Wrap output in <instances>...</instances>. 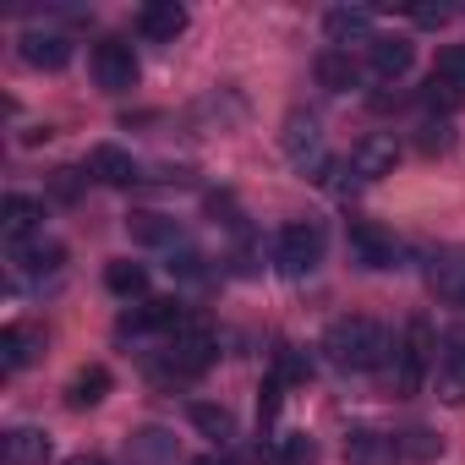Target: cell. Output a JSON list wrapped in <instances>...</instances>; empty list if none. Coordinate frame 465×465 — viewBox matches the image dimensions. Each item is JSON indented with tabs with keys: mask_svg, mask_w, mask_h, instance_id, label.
<instances>
[{
	"mask_svg": "<svg viewBox=\"0 0 465 465\" xmlns=\"http://www.w3.org/2000/svg\"><path fill=\"white\" fill-rule=\"evenodd\" d=\"M323 356L340 367V372H378L389 356H394V340L383 323L351 312V318H334L329 334H323Z\"/></svg>",
	"mask_w": 465,
	"mask_h": 465,
	"instance_id": "obj_1",
	"label": "cell"
},
{
	"mask_svg": "<svg viewBox=\"0 0 465 465\" xmlns=\"http://www.w3.org/2000/svg\"><path fill=\"white\" fill-rule=\"evenodd\" d=\"M170 274H181V280H197V274H203V258H197V252H181V258H170Z\"/></svg>",
	"mask_w": 465,
	"mask_h": 465,
	"instance_id": "obj_33",
	"label": "cell"
},
{
	"mask_svg": "<svg viewBox=\"0 0 465 465\" xmlns=\"http://www.w3.org/2000/svg\"><path fill=\"white\" fill-rule=\"evenodd\" d=\"M181 329H186L181 302H143L121 312V334H181Z\"/></svg>",
	"mask_w": 465,
	"mask_h": 465,
	"instance_id": "obj_8",
	"label": "cell"
},
{
	"mask_svg": "<svg viewBox=\"0 0 465 465\" xmlns=\"http://www.w3.org/2000/svg\"><path fill=\"white\" fill-rule=\"evenodd\" d=\"M274 460H280V465H318V443H312L307 432H285V438L274 443Z\"/></svg>",
	"mask_w": 465,
	"mask_h": 465,
	"instance_id": "obj_29",
	"label": "cell"
},
{
	"mask_svg": "<svg viewBox=\"0 0 465 465\" xmlns=\"http://www.w3.org/2000/svg\"><path fill=\"white\" fill-rule=\"evenodd\" d=\"M285 153L302 164V170H323V132H318V121L312 115H291L285 121Z\"/></svg>",
	"mask_w": 465,
	"mask_h": 465,
	"instance_id": "obj_14",
	"label": "cell"
},
{
	"mask_svg": "<svg viewBox=\"0 0 465 465\" xmlns=\"http://www.w3.org/2000/svg\"><path fill=\"white\" fill-rule=\"evenodd\" d=\"M411 61H416V45H411V39H400V34H372L367 66H372L383 83H400V77L411 72Z\"/></svg>",
	"mask_w": 465,
	"mask_h": 465,
	"instance_id": "obj_11",
	"label": "cell"
},
{
	"mask_svg": "<svg viewBox=\"0 0 465 465\" xmlns=\"http://www.w3.org/2000/svg\"><path fill=\"white\" fill-rule=\"evenodd\" d=\"M192 465H224V460H219V454H208V460H192Z\"/></svg>",
	"mask_w": 465,
	"mask_h": 465,
	"instance_id": "obj_37",
	"label": "cell"
},
{
	"mask_svg": "<svg viewBox=\"0 0 465 465\" xmlns=\"http://www.w3.org/2000/svg\"><path fill=\"white\" fill-rule=\"evenodd\" d=\"M39 224H45V203L39 197H23V192H12L6 203H0V236L6 242H34L39 236Z\"/></svg>",
	"mask_w": 465,
	"mask_h": 465,
	"instance_id": "obj_10",
	"label": "cell"
},
{
	"mask_svg": "<svg viewBox=\"0 0 465 465\" xmlns=\"http://www.w3.org/2000/svg\"><path fill=\"white\" fill-rule=\"evenodd\" d=\"M394 460H405V449H400L394 432L356 427V432L345 438V465H394Z\"/></svg>",
	"mask_w": 465,
	"mask_h": 465,
	"instance_id": "obj_9",
	"label": "cell"
},
{
	"mask_svg": "<svg viewBox=\"0 0 465 465\" xmlns=\"http://www.w3.org/2000/svg\"><path fill=\"white\" fill-rule=\"evenodd\" d=\"M312 72H318V83H323L329 94H351V88L361 83V66L351 61V50H334V45L318 55V66H312Z\"/></svg>",
	"mask_w": 465,
	"mask_h": 465,
	"instance_id": "obj_20",
	"label": "cell"
},
{
	"mask_svg": "<svg viewBox=\"0 0 465 465\" xmlns=\"http://www.w3.org/2000/svg\"><path fill=\"white\" fill-rule=\"evenodd\" d=\"M323 34L334 50H351V45H372V12L367 6H334L323 17Z\"/></svg>",
	"mask_w": 465,
	"mask_h": 465,
	"instance_id": "obj_13",
	"label": "cell"
},
{
	"mask_svg": "<svg viewBox=\"0 0 465 465\" xmlns=\"http://www.w3.org/2000/svg\"><path fill=\"white\" fill-rule=\"evenodd\" d=\"M104 285H110L115 296H143V291H148V269L132 263V258H115V263L104 269Z\"/></svg>",
	"mask_w": 465,
	"mask_h": 465,
	"instance_id": "obj_27",
	"label": "cell"
},
{
	"mask_svg": "<svg viewBox=\"0 0 465 465\" xmlns=\"http://www.w3.org/2000/svg\"><path fill=\"white\" fill-rule=\"evenodd\" d=\"M66 263V247L61 242H23L17 247V269L28 274V280H45V274H55Z\"/></svg>",
	"mask_w": 465,
	"mask_h": 465,
	"instance_id": "obj_22",
	"label": "cell"
},
{
	"mask_svg": "<svg viewBox=\"0 0 465 465\" xmlns=\"http://www.w3.org/2000/svg\"><path fill=\"white\" fill-rule=\"evenodd\" d=\"M411 17H416L421 28H443V23H449V6H416Z\"/></svg>",
	"mask_w": 465,
	"mask_h": 465,
	"instance_id": "obj_34",
	"label": "cell"
},
{
	"mask_svg": "<svg viewBox=\"0 0 465 465\" xmlns=\"http://www.w3.org/2000/svg\"><path fill=\"white\" fill-rule=\"evenodd\" d=\"M45 460H50V438L39 427L6 432V465H45Z\"/></svg>",
	"mask_w": 465,
	"mask_h": 465,
	"instance_id": "obj_23",
	"label": "cell"
},
{
	"mask_svg": "<svg viewBox=\"0 0 465 465\" xmlns=\"http://www.w3.org/2000/svg\"><path fill=\"white\" fill-rule=\"evenodd\" d=\"M126 230H132V242H143V247H170L175 242V219H164V213H126Z\"/></svg>",
	"mask_w": 465,
	"mask_h": 465,
	"instance_id": "obj_25",
	"label": "cell"
},
{
	"mask_svg": "<svg viewBox=\"0 0 465 465\" xmlns=\"http://www.w3.org/2000/svg\"><path fill=\"white\" fill-rule=\"evenodd\" d=\"M432 378H438V394H443L449 405H465V323H454V329L438 340Z\"/></svg>",
	"mask_w": 465,
	"mask_h": 465,
	"instance_id": "obj_7",
	"label": "cell"
},
{
	"mask_svg": "<svg viewBox=\"0 0 465 465\" xmlns=\"http://www.w3.org/2000/svg\"><path fill=\"white\" fill-rule=\"evenodd\" d=\"M274 411H280V383H274V378H269V383H263V400H258V416H263V421H269V416H274Z\"/></svg>",
	"mask_w": 465,
	"mask_h": 465,
	"instance_id": "obj_35",
	"label": "cell"
},
{
	"mask_svg": "<svg viewBox=\"0 0 465 465\" xmlns=\"http://www.w3.org/2000/svg\"><path fill=\"white\" fill-rule=\"evenodd\" d=\"M88 175H94L99 186H132V181H143L137 159H132L126 148H115V143H99V148L88 153Z\"/></svg>",
	"mask_w": 465,
	"mask_h": 465,
	"instance_id": "obj_16",
	"label": "cell"
},
{
	"mask_svg": "<svg viewBox=\"0 0 465 465\" xmlns=\"http://www.w3.org/2000/svg\"><path fill=\"white\" fill-rule=\"evenodd\" d=\"M66 465H104V460H94V454H77V460H66Z\"/></svg>",
	"mask_w": 465,
	"mask_h": 465,
	"instance_id": "obj_36",
	"label": "cell"
},
{
	"mask_svg": "<svg viewBox=\"0 0 465 465\" xmlns=\"http://www.w3.org/2000/svg\"><path fill=\"white\" fill-rule=\"evenodd\" d=\"M110 394V372L104 367H83L77 378H72V389H66V405L72 411H88V405H99Z\"/></svg>",
	"mask_w": 465,
	"mask_h": 465,
	"instance_id": "obj_26",
	"label": "cell"
},
{
	"mask_svg": "<svg viewBox=\"0 0 465 465\" xmlns=\"http://www.w3.org/2000/svg\"><path fill=\"white\" fill-rule=\"evenodd\" d=\"M416 148L421 153H449L454 148V126L449 121H421L416 126Z\"/></svg>",
	"mask_w": 465,
	"mask_h": 465,
	"instance_id": "obj_31",
	"label": "cell"
},
{
	"mask_svg": "<svg viewBox=\"0 0 465 465\" xmlns=\"http://www.w3.org/2000/svg\"><path fill=\"white\" fill-rule=\"evenodd\" d=\"M432 77L465 94V45H443V50H438V66H432Z\"/></svg>",
	"mask_w": 465,
	"mask_h": 465,
	"instance_id": "obj_30",
	"label": "cell"
},
{
	"mask_svg": "<svg viewBox=\"0 0 465 465\" xmlns=\"http://www.w3.org/2000/svg\"><path fill=\"white\" fill-rule=\"evenodd\" d=\"M427 285H432L443 302L465 307V252H438V258L427 263Z\"/></svg>",
	"mask_w": 465,
	"mask_h": 465,
	"instance_id": "obj_19",
	"label": "cell"
},
{
	"mask_svg": "<svg viewBox=\"0 0 465 465\" xmlns=\"http://www.w3.org/2000/svg\"><path fill=\"white\" fill-rule=\"evenodd\" d=\"M351 258L361 269H400V242L378 219H351Z\"/></svg>",
	"mask_w": 465,
	"mask_h": 465,
	"instance_id": "obj_5",
	"label": "cell"
},
{
	"mask_svg": "<svg viewBox=\"0 0 465 465\" xmlns=\"http://www.w3.org/2000/svg\"><path fill=\"white\" fill-rule=\"evenodd\" d=\"M323 247H329V236H323L318 219H291L280 230V242H274V263H280V274L302 280V274H312L323 263Z\"/></svg>",
	"mask_w": 465,
	"mask_h": 465,
	"instance_id": "obj_4",
	"label": "cell"
},
{
	"mask_svg": "<svg viewBox=\"0 0 465 465\" xmlns=\"http://www.w3.org/2000/svg\"><path fill=\"white\" fill-rule=\"evenodd\" d=\"M394 164H400V148H394V137H383V132H372V137H361V143L351 148V170H356L361 181L394 175Z\"/></svg>",
	"mask_w": 465,
	"mask_h": 465,
	"instance_id": "obj_15",
	"label": "cell"
},
{
	"mask_svg": "<svg viewBox=\"0 0 465 465\" xmlns=\"http://www.w3.org/2000/svg\"><path fill=\"white\" fill-rule=\"evenodd\" d=\"M23 61L28 66H39V72H61L66 61H72V39L66 34H23Z\"/></svg>",
	"mask_w": 465,
	"mask_h": 465,
	"instance_id": "obj_18",
	"label": "cell"
},
{
	"mask_svg": "<svg viewBox=\"0 0 465 465\" xmlns=\"http://www.w3.org/2000/svg\"><path fill=\"white\" fill-rule=\"evenodd\" d=\"M126 449H132V465H164V460H175V438L164 427H143Z\"/></svg>",
	"mask_w": 465,
	"mask_h": 465,
	"instance_id": "obj_24",
	"label": "cell"
},
{
	"mask_svg": "<svg viewBox=\"0 0 465 465\" xmlns=\"http://www.w3.org/2000/svg\"><path fill=\"white\" fill-rule=\"evenodd\" d=\"M213 356H219L213 334H208L203 323H186V329L170 334V345L153 356V378H159V383H192V378H203V372L213 367Z\"/></svg>",
	"mask_w": 465,
	"mask_h": 465,
	"instance_id": "obj_2",
	"label": "cell"
},
{
	"mask_svg": "<svg viewBox=\"0 0 465 465\" xmlns=\"http://www.w3.org/2000/svg\"><path fill=\"white\" fill-rule=\"evenodd\" d=\"M94 83L104 94H132L137 88V55H132V45H121V39L94 45Z\"/></svg>",
	"mask_w": 465,
	"mask_h": 465,
	"instance_id": "obj_6",
	"label": "cell"
},
{
	"mask_svg": "<svg viewBox=\"0 0 465 465\" xmlns=\"http://www.w3.org/2000/svg\"><path fill=\"white\" fill-rule=\"evenodd\" d=\"M400 449H405L411 460H432V454H443V443H438V438H432L427 427H411V432L400 438Z\"/></svg>",
	"mask_w": 465,
	"mask_h": 465,
	"instance_id": "obj_32",
	"label": "cell"
},
{
	"mask_svg": "<svg viewBox=\"0 0 465 465\" xmlns=\"http://www.w3.org/2000/svg\"><path fill=\"white\" fill-rule=\"evenodd\" d=\"M186 416H192V427H197L203 438H213V443H236V416H230L224 405L192 400V405H186Z\"/></svg>",
	"mask_w": 465,
	"mask_h": 465,
	"instance_id": "obj_21",
	"label": "cell"
},
{
	"mask_svg": "<svg viewBox=\"0 0 465 465\" xmlns=\"http://www.w3.org/2000/svg\"><path fill=\"white\" fill-rule=\"evenodd\" d=\"M432 361H438V334H432L427 318H411L400 345H394V394H416L427 383Z\"/></svg>",
	"mask_w": 465,
	"mask_h": 465,
	"instance_id": "obj_3",
	"label": "cell"
},
{
	"mask_svg": "<svg viewBox=\"0 0 465 465\" xmlns=\"http://www.w3.org/2000/svg\"><path fill=\"white\" fill-rule=\"evenodd\" d=\"M460 88H449V83H438V77H427V88H421V104L432 110V121H449L454 110H460Z\"/></svg>",
	"mask_w": 465,
	"mask_h": 465,
	"instance_id": "obj_28",
	"label": "cell"
},
{
	"mask_svg": "<svg viewBox=\"0 0 465 465\" xmlns=\"http://www.w3.org/2000/svg\"><path fill=\"white\" fill-rule=\"evenodd\" d=\"M39 351H45L39 329H28V323H6V329H0V367H6V372H23Z\"/></svg>",
	"mask_w": 465,
	"mask_h": 465,
	"instance_id": "obj_17",
	"label": "cell"
},
{
	"mask_svg": "<svg viewBox=\"0 0 465 465\" xmlns=\"http://www.w3.org/2000/svg\"><path fill=\"white\" fill-rule=\"evenodd\" d=\"M186 6H175V0H148V6L137 12V34L153 39V45H175L186 34Z\"/></svg>",
	"mask_w": 465,
	"mask_h": 465,
	"instance_id": "obj_12",
	"label": "cell"
}]
</instances>
